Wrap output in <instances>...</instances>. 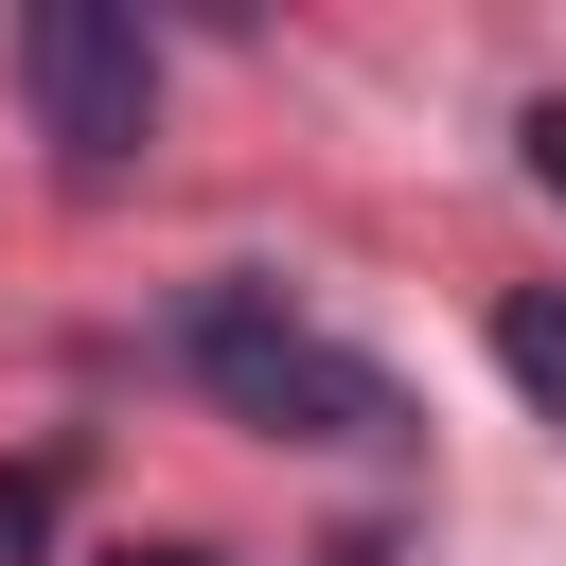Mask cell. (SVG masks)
Instances as JSON below:
<instances>
[{"mask_svg":"<svg viewBox=\"0 0 566 566\" xmlns=\"http://www.w3.org/2000/svg\"><path fill=\"white\" fill-rule=\"evenodd\" d=\"M177 371H195L230 424H265V442H354V460L407 442V389H389L354 336H318L283 283H195V301H177Z\"/></svg>","mask_w":566,"mask_h":566,"instance_id":"1","label":"cell"},{"mask_svg":"<svg viewBox=\"0 0 566 566\" xmlns=\"http://www.w3.org/2000/svg\"><path fill=\"white\" fill-rule=\"evenodd\" d=\"M18 88H35V142H53L71 177H124V159L159 142V53H142V18H106V0H35V18H18Z\"/></svg>","mask_w":566,"mask_h":566,"instance_id":"2","label":"cell"},{"mask_svg":"<svg viewBox=\"0 0 566 566\" xmlns=\"http://www.w3.org/2000/svg\"><path fill=\"white\" fill-rule=\"evenodd\" d=\"M495 371L566 424V301H548V283H513V301H495Z\"/></svg>","mask_w":566,"mask_h":566,"instance_id":"3","label":"cell"},{"mask_svg":"<svg viewBox=\"0 0 566 566\" xmlns=\"http://www.w3.org/2000/svg\"><path fill=\"white\" fill-rule=\"evenodd\" d=\"M53 548V460H0V566Z\"/></svg>","mask_w":566,"mask_h":566,"instance_id":"4","label":"cell"},{"mask_svg":"<svg viewBox=\"0 0 566 566\" xmlns=\"http://www.w3.org/2000/svg\"><path fill=\"white\" fill-rule=\"evenodd\" d=\"M513 142H531V195H548V212H566V106H531V124H513Z\"/></svg>","mask_w":566,"mask_h":566,"instance_id":"5","label":"cell"},{"mask_svg":"<svg viewBox=\"0 0 566 566\" xmlns=\"http://www.w3.org/2000/svg\"><path fill=\"white\" fill-rule=\"evenodd\" d=\"M124 566H212V548H124Z\"/></svg>","mask_w":566,"mask_h":566,"instance_id":"6","label":"cell"}]
</instances>
